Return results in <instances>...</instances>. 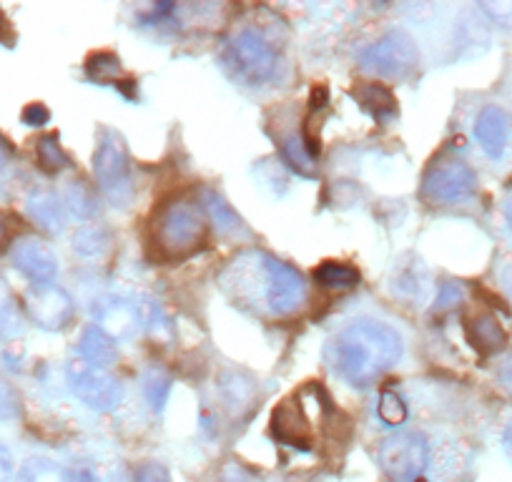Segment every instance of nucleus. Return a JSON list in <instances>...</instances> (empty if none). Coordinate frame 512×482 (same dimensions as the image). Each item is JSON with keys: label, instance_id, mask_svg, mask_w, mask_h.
Returning a JSON list of instances; mask_svg holds the SVG:
<instances>
[{"label": "nucleus", "instance_id": "34", "mask_svg": "<svg viewBox=\"0 0 512 482\" xmlns=\"http://www.w3.org/2000/svg\"><path fill=\"white\" fill-rule=\"evenodd\" d=\"M23 121H26L28 126H43L51 121V111H48L43 103H31V106H26V111H23Z\"/></svg>", "mask_w": 512, "mask_h": 482}, {"label": "nucleus", "instance_id": "6", "mask_svg": "<svg viewBox=\"0 0 512 482\" xmlns=\"http://www.w3.org/2000/svg\"><path fill=\"white\" fill-rule=\"evenodd\" d=\"M477 191V176L457 156H437L422 176V199L435 206L462 204Z\"/></svg>", "mask_w": 512, "mask_h": 482}, {"label": "nucleus", "instance_id": "4", "mask_svg": "<svg viewBox=\"0 0 512 482\" xmlns=\"http://www.w3.org/2000/svg\"><path fill=\"white\" fill-rule=\"evenodd\" d=\"M224 63L231 76L239 78L249 86H262L269 83L277 73L279 56L272 43L254 28H244L236 33L224 48Z\"/></svg>", "mask_w": 512, "mask_h": 482}, {"label": "nucleus", "instance_id": "35", "mask_svg": "<svg viewBox=\"0 0 512 482\" xmlns=\"http://www.w3.org/2000/svg\"><path fill=\"white\" fill-rule=\"evenodd\" d=\"M13 475V455L6 445H0V482H8Z\"/></svg>", "mask_w": 512, "mask_h": 482}, {"label": "nucleus", "instance_id": "14", "mask_svg": "<svg viewBox=\"0 0 512 482\" xmlns=\"http://www.w3.org/2000/svg\"><path fill=\"white\" fill-rule=\"evenodd\" d=\"M475 139L490 159H502L510 139V116L500 106H485L477 113Z\"/></svg>", "mask_w": 512, "mask_h": 482}, {"label": "nucleus", "instance_id": "3", "mask_svg": "<svg viewBox=\"0 0 512 482\" xmlns=\"http://www.w3.org/2000/svg\"><path fill=\"white\" fill-rule=\"evenodd\" d=\"M209 239V216L196 201L176 196L164 201L151 219V244L166 262L194 257Z\"/></svg>", "mask_w": 512, "mask_h": 482}, {"label": "nucleus", "instance_id": "32", "mask_svg": "<svg viewBox=\"0 0 512 482\" xmlns=\"http://www.w3.org/2000/svg\"><path fill=\"white\" fill-rule=\"evenodd\" d=\"M66 204L76 211L78 216H91L93 214V199L81 184H73L68 186L66 191Z\"/></svg>", "mask_w": 512, "mask_h": 482}, {"label": "nucleus", "instance_id": "15", "mask_svg": "<svg viewBox=\"0 0 512 482\" xmlns=\"http://www.w3.org/2000/svg\"><path fill=\"white\" fill-rule=\"evenodd\" d=\"M465 337L472 344V349L482 354V357H490L497 354L500 349H505L507 344V332L502 329V324L497 322L495 314L482 312L475 314L465 322Z\"/></svg>", "mask_w": 512, "mask_h": 482}, {"label": "nucleus", "instance_id": "40", "mask_svg": "<svg viewBox=\"0 0 512 482\" xmlns=\"http://www.w3.org/2000/svg\"><path fill=\"white\" fill-rule=\"evenodd\" d=\"M505 219H507V226H510V231H512V194L507 196V201H505Z\"/></svg>", "mask_w": 512, "mask_h": 482}, {"label": "nucleus", "instance_id": "20", "mask_svg": "<svg viewBox=\"0 0 512 482\" xmlns=\"http://www.w3.org/2000/svg\"><path fill=\"white\" fill-rule=\"evenodd\" d=\"M314 282L327 292H347L359 284V272L344 262H322L314 269Z\"/></svg>", "mask_w": 512, "mask_h": 482}, {"label": "nucleus", "instance_id": "8", "mask_svg": "<svg viewBox=\"0 0 512 482\" xmlns=\"http://www.w3.org/2000/svg\"><path fill=\"white\" fill-rule=\"evenodd\" d=\"M420 63V51L407 33L395 31L359 53V68L379 78H405Z\"/></svg>", "mask_w": 512, "mask_h": 482}, {"label": "nucleus", "instance_id": "7", "mask_svg": "<svg viewBox=\"0 0 512 482\" xmlns=\"http://www.w3.org/2000/svg\"><path fill=\"white\" fill-rule=\"evenodd\" d=\"M377 457L390 480L415 482L430 467V442L420 432H397L379 445Z\"/></svg>", "mask_w": 512, "mask_h": 482}, {"label": "nucleus", "instance_id": "23", "mask_svg": "<svg viewBox=\"0 0 512 482\" xmlns=\"http://www.w3.org/2000/svg\"><path fill=\"white\" fill-rule=\"evenodd\" d=\"M282 154H284V159L289 161V166H294L299 174L312 176L314 169H317V156L309 151L307 141H304L302 136H299V139L297 136H289V139H284Z\"/></svg>", "mask_w": 512, "mask_h": 482}, {"label": "nucleus", "instance_id": "25", "mask_svg": "<svg viewBox=\"0 0 512 482\" xmlns=\"http://www.w3.org/2000/svg\"><path fill=\"white\" fill-rule=\"evenodd\" d=\"M169 392H171V377L166 375L164 370H156L151 367L144 377V395L149 400L151 410L161 412L164 410L166 400H169Z\"/></svg>", "mask_w": 512, "mask_h": 482}, {"label": "nucleus", "instance_id": "18", "mask_svg": "<svg viewBox=\"0 0 512 482\" xmlns=\"http://www.w3.org/2000/svg\"><path fill=\"white\" fill-rule=\"evenodd\" d=\"M28 214L36 221L38 226H43L46 231H61L66 224V209H63V201L58 199L53 191L38 189L28 196Z\"/></svg>", "mask_w": 512, "mask_h": 482}, {"label": "nucleus", "instance_id": "28", "mask_svg": "<svg viewBox=\"0 0 512 482\" xmlns=\"http://www.w3.org/2000/svg\"><path fill=\"white\" fill-rule=\"evenodd\" d=\"M377 415L384 425H390V427L402 425V422L407 420V402L402 400L397 392L384 390L382 395H379V402H377Z\"/></svg>", "mask_w": 512, "mask_h": 482}, {"label": "nucleus", "instance_id": "33", "mask_svg": "<svg viewBox=\"0 0 512 482\" xmlns=\"http://www.w3.org/2000/svg\"><path fill=\"white\" fill-rule=\"evenodd\" d=\"M134 482H171V475L161 462H144L136 467Z\"/></svg>", "mask_w": 512, "mask_h": 482}, {"label": "nucleus", "instance_id": "36", "mask_svg": "<svg viewBox=\"0 0 512 482\" xmlns=\"http://www.w3.org/2000/svg\"><path fill=\"white\" fill-rule=\"evenodd\" d=\"M11 236H13L11 216L0 211V252H3V249L8 247V241H11Z\"/></svg>", "mask_w": 512, "mask_h": 482}, {"label": "nucleus", "instance_id": "9", "mask_svg": "<svg viewBox=\"0 0 512 482\" xmlns=\"http://www.w3.org/2000/svg\"><path fill=\"white\" fill-rule=\"evenodd\" d=\"M66 375L73 395L91 410L111 412L121 405L123 385L103 367L88 365L86 359L76 357L73 362H68Z\"/></svg>", "mask_w": 512, "mask_h": 482}, {"label": "nucleus", "instance_id": "17", "mask_svg": "<svg viewBox=\"0 0 512 482\" xmlns=\"http://www.w3.org/2000/svg\"><path fill=\"white\" fill-rule=\"evenodd\" d=\"M78 357L86 359L88 365L108 370V367H113L118 362L116 339L108 337L101 327H88L81 334V342H78Z\"/></svg>", "mask_w": 512, "mask_h": 482}, {"label": "nucleus", "instance_id": "21", "mask_svg": "<svg viewBox=\"0 0 512 482\" xmlns=\"http://www.w3.org/2000/svg\"><path fill=\"white\" fill-rule=\"evenodd\" d=\"M36 159H38V166H41V171H46V174H51V176L61 174L63 169H68V166H71L68 154L63 151V146H61V141H58V136H53V134L38 139Z\"/></svg>", "mask_w": 512, "mask_h": 482}, {"label": "nucleus", "instance_id": "31", "mask_svg": "<svg viewBox=\"0 0 512 482\" xmlns=\"http://www.w3.org/2000/svg\"><path fill=\"white\" fill-rule=\"evenodd\" d=\"M480 8L492 23L512 28V0H485V3H480Z\"/></svg>", "mask_w": 512, "mask_h": 482}, {"label": "nucleus", "instance_id": "41", "mask_svg": "<svg viewBox=\"0 0 512 482\" xmlns=\"http://www.w3.org/2000/svg\"><path fill=\"white\" fill-rule=\"evenodd\" d=\"M6 164H8V149H6V144L0 141V169H3Z\"/></svg>", "mask_w": 512, "mask_h": 482}, {"label": "nucleus", "instance_id": "11", "mask_svg": "<svg viewBox=\"0 0 512 482\" xmlns=\"http://www.w3.org/2000/svg\"><path fill=\"white\" fill-rule=\"evenodd\" d=\"M272 435L279 442L297 450L307 452L314 445V427H312V412L307 410V400L304 392H294L292 397L282 402L272 415Z\"/></svg>", "mask_w": 512, "mask_h": 482}, {"label": "nucleus", "instance_id": "29", "mask_svg": "<svg viewBox=\"0 0 512 482\" xmlns=\"http://www.w3.org/2000/svg\"><path fill=\"white\" fill-rule=\"evenodd\" d=\"M73 247H76L83 257H96V254H101L103 249L108 247V236L103 234V229H98V226H88V229L78 231Z\"/></svg>", "mask_w": 512, "mask_h": 482}, {"label": "nucleus", "instance_id": "42", "mask_svg": "<svg viewBox=\"0 0 512 482\" xmlns=\"http://www.w3.org/2000/svg\"><path fill=\"white\" fill-rule=\"evenodd\" d=\"M6 33H8L6 18H3V13H0V41H3V38H6Z\"/></svg>", "mask_w": 512, "mask_h": 482}, {"label": "nucleus", "instance_id": "39", "mask_svg": "<svg viewBox=\"0 0 512 482\" xmlns=\"http://www.w3.org/2000/svg\"><path fill=\"white\" fill-rule=\"evenodd\" d=\"M502 445H505V452L512 457V422L505 427V435H502Z\"/></svg>", "mask_w": 512, "mask_h": 482}, {"label": "nucleus", "instance_id": "30", "mask_svg": "<svg viewBox=\"0 0 512 482\" xmlns=\"http://www.w3.org/2000/svg\"><path fill=\"white\" fill-rule=\"evenodd\" d=\"M21 415V397L13 390L11 382L0 377V420L11 422Z\"/></svg>", "mask_w": 512, "mask_h": 482}, {"label": "nucleus", "instance_id": "22", "mask_svg": "<svg viewBox=\"0 0 512 482\" xmlns=\"http://www.w3.org/2000/svg\"><path fill=\"white\" fill-rule=\"evenodd\" d=\"M16 482H68V472L46 457H33L18 470Z\"/></svg>", "mask_w": 512, "mask_h": 482}, {"label": "nucleus", "instance_id": "38", "mask_svg": "<svg viewBox=\"0 0 512 482\" xmlns=\"http://www.w3.org/2000/svg\"><path fill=\"white\" fill-rule=\"evenodd\" d=\"M502 287H505L507 299L512 302V264H510V267L502 269Z\"/></svg>", "mask_w": 512, "mask_h": 482}, {"label": "nucleus", "instance_id": "19", "mask_svg": "<svg viewBox=\"0 0 512 482\" xmlns=\"http://www.w3.org/2000/svg\"><path fill=\"white\" fill-rule=\"evenodd\" d=\"M86 76L91 78L93 83H108V86H118L121 93L126 96V88L123 83H134L131 78H123V68L118 56L113 53L101 51V53H93L91 58L86 61Z\"/></svg>", "mask_w": 512, "mask_h": 482}, {"label": "nucleus", "instance_id": "12", "mask_svg": "<svg viewBox=\"0 0 512 482\" xmlns=\"http://www.w3.org/2000/svg\"><path fill=\"white\" fill-rule=\"evenodd\" d=\"M13 267L23 274L26 279H31L33 284H53L58 274V259L53 254V249L48 247L46 241L36 239V236H28L21 239L13 247L11 252Z\"/></svg>", "mask_w": 512, "mask_h": 482}, {"label": "nucleus", "instance_id": "2", "mask_svg": "<svg viewBox=\"0 0 512 482\" xmlns=\"http://www.w3.org/2000/svg\"><path fill=\"white\" fill-rule=\"evenodd\" d=\"M400 332L377 319H357L339 329L324 347L329 370L352 387H369L400 362Z\"/></svg>", "mask_w": 512, "mask_h": 482}, {"label": "nucleus", "instance_id": "24", "mask_svg": "<svg viewBox=\"0 0 512 482\" xmlns=\"http://www.w3.org/2000/svg\"><path fill=\"white\" fill-rule=\"evenodd\" d=\"M204 206H206L204 209L206 216L214 221V226L221 231V234H231V231H236L241 226V219L236 216V211L231 209L219 194H206Z\"/></svg>", "mask_w": 512, "mask_h": 482}, {"label": "nucleus", "instance_id": "16", "mask_svg": "<svg viewBox=\"0 0 512 482\" xmlns=\"http://www.w3.org/2000/svg\"><path fill=\"white\" fill-rule=\"evenodd\" d=\"M354 98H357L359 106H362L374 121H379V124H390V121H395L397 118V113H400L395 93L384 86V83H377V81L359 83V86L354 88Z\"/></svg>", "mask_w": 512, "mask_h": 482}, {"label": "nucleus", "instance_id": "26", "mask_svg": "<svg viewBox=\"0 0 512 482\" xmlns=\"http://www.w3.org/2000/svg\"><path fill=\"white\" fill-rule=\"evenodd\" d=\"M425 289H427V279H425V269L420 264H412V267L402 269L395 279V294H402L410 302L415 299H425Z\"/></svg>", "mask_w": 512, "mask_h": 482}, {"label": "nucleus", "instance_id": "10", "mask_svg": "<svg viewBox=\"0 0 512 482\" xmlns=\"http://www.w3.org/2000/svg\"><path fill=\"white\" fill-rule=\"evenodd\" d=\"M26 312L33 322L48 332H61L73 322V299L58 284H33L26 297Z\"/></svg>", "mask_w": 512, "mask_h": 482}, {"label": "nucleus", "instance_id": "1", "mask_svg": "<svg viewBox=\"0 0 512 482\" xmlns=\"http://www.w3.org/2000/svg\"><path fill=\"white\" fill-rule=\"evenodd\" d=\"M221 282L236 302L269 319H287L307 304L302 274L272 254H241L226 267Z\"/></svg>", "mask_w": 512, "mask_h": 482}, {"label": "nucleus", "instance_id": "13", "mask_svg": "<svg viewBox=\"0 0 512 482\" xmlns=\"http://www.w3.org/2000/svg\"><path fill=\"white\" fill-rule=\"evenodd\" d=\"M93 314H96V327H101L103 332L111 339H131L136 337V332L144 324V314L136 307L134 302L121 297H106L98 299L93 304Z\"/></svg>", "mask_w": 512, "mask_h": 482}, {"label": "nucleus", "instance_id": "5", "mask_svg": "<svg viewBox=\"0 0 512 482\" xmlns=\"http://www.w3.org/2000/svg\"><path fill=\"white\" fill-rule=\"evenodd\" d=\"M93 176H96L98 189L113 206H128V201L134 199L131 159H128L123 139L113 131H106L98 141V149L93 154Z\"/></svg>", "mask_w": 512, "mask_h": 482}, {"label": "nucleus", "instance_id": "37", "mask_svg": "<svg viewBox=\"0 0 512 482\" xmlns=\"http://www.w3.org/2000/svg\"><path fill=\"white\" fill-rule=\"evenodd\" d=\"M68 482H98V477L88 467H76L68 472Z\"/></svg>", "mask_w": 512, "mask_h": 482}, {"label": "nucleus", "instance_id": "27", "mask_svg": "<svg viewBox=\"0 0 512 482\" xmlns=\"http://www.w3.org/2000/svg\"><path fill=\"white\" fill-rule=\"evenodd\" d=\"M21 327V312H18L16 297L11 287L0 279V337H11Z\"/></svg>", "mask_w": 512, "mask_h": 482}]
</instances>
